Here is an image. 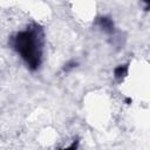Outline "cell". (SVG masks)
Here are the masks:
<instances>
[{"label": "cell", "instance_id": "5b68a950", "mask_svg": "<svg viewBox=\"0 0 150 150\" xmlns=\"http://www.w3.org/2000/svg\"><path fill=\"white\" fill-rule=\"evenodd\" d=\"M144 4H145V9L149 8V4H150V0H142Z\"/></svg>", "mask_w": 150, "mask_h": 150}, {"label": "cell", "instance_id": "277c9868", "mask_svg": "<svg viewBox=\"0 0 150 150\" xmlns=\"http://www.w3.org/2000/svg\"><path fill=\"white\" fill-rule=\"evenodd\" d=\"M77 67V62L76 61H74V60H70V61H68L64 66H63V71H66V73H68V71H70L71 69H74V68H76Z\"/></svg>", "mask_w": 150, "mask_h": 150}, {"label": "cell", "instance_id": "7a4b0ae2", "mask_svg": "<svg viewBox=\"0 0 150 150\" xmlns=\"http://www.w3.org/2000/svg\"><path fill=\"white\" fill-rule=\"evenodd\" d=\"M95 25H96L102 32H104V33H107V34H109V35L114 34L115 30H116L115 23H114L112 19L109 18V16H104V15H103V16H98V18L96 19V21H95Z\"/></svg>", "mask_w": 150, "mask_h": 150}, {"label": "cell", "instance_id": "3957f363", "mask_svg": "<svg viewBox=\"0 0 150 150\" xmlns=\"http://www.w3.org/2000/svg\"><path fill=\"white\" fill-rule=\"evenodd\" d=\"M129 71V64H120L114 69V77L116 81L121 82L124 80V77L128 75Z\"/></svg>", "mask_w": 150, "mask_h": 150}, {"label": "cell", "instance_id": "6da1fadb", "mask_svg": "<svg viewBox=\"0 0 150 150\" xmlns=\"http://www.w3.org/2000/svg\"><path fill=\"white\" fill-rule=\"evenodd\" d=\"M9 45L29 70L35 71L40 68L45 46V33L41 26L32 23L19 30L11 38Z\"/></svg>", "mask_w": 150, "mask_h": 150}]
</instances>
